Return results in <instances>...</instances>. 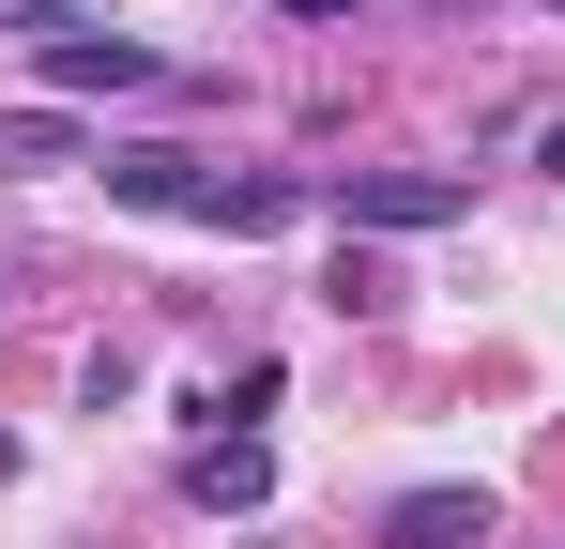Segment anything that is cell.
<instances>
[{
	"mask_svg": "<svg viewBox=\"0 0 565 549\" xmlns=\"http://www.w3.org/2000/svg\"><path fill=\"white\" fill-rule=\"evenodd\" d=\"M337 214H352V245H413V229H459L473 183H459V169H352Z\"/></svg>",
	"mask_w": 565,
	"mask_h": 549,
	"instance_id": "obj_1",
	"label": "cell"
},
{
	"mask_svg": "<svg viewBox=\"0 0 565 549\" xmlns=\"http://www.w3.org/2000/svg\"><path fill=\"white\" fill-rule=\"evenodd\" d=\"M31 77H46V107H77V92H169V62L107 15V31H62V46H31Z\"/></svg>",
	"mask_w": 565,
	"mask_h": 549,
	"instance_id": "obj_2",
	"label": "cell"
},
{
	"mask_svg": "<svg viewBox=\"0 0 565 549\" xmlns=\"http://www.w3.org/2000/svg\"><path fill=\"white\" fill-rule=\"evenodd\" d=\"M184 504H199V519H245V504H276V443H260V428H214V443L184 458Z\"/></svg>",
	"mask_w": 565,
	"mask_h": 549,
	"instance_id": "obj_3",
	"label": "cell"
},
{
	"mask_svg": "<svg viewBox=\"0 0 565 549\" xmlns=\"http://www.w3.org/2000/svg\"><path fill=\"white\" fill-rule=\"evenodd\" d=\"M489 535H504L489 488H397L382 504V549H489Z\"/></svg>",
	"mask_w": 565,
	"mask_h": 549,
	"instance_id": "obj_4",
	"label": "cell"
},
{
	"mask_svg": "<svg viewBox=\"0 0 565 549\" xmlns=\"http://www.w3.org/2000/svg\"><path fill=\"white\" fill-rule=\"evenodd\" d=\"M107 198H122V214H199V198H214V153L138 138V153H107Z\"/></svg>",
	"mask_w": 565,
	"mask_h": 549,
	"instance_id": "obj_5",
	"label": "cell"
},
{
	"mask_svg": "<svg viewBox=\"0 0 565 549\" xmlns=\"http://www.w3.org/2000/svg\"><path fill=\"white\" fill-rule=\"evenodd\" d=\"M290 214H306L290 169H214V198H199V229H230V245H276Z\"/></svg>",
	"mask_w": 565,
	"mask_h": 549,
	"instance_id": "obj_6",
	"label": "cell"
},
{
	"mask_svg": "<svg viewBox=\"0 0 565 549\" xmlns=\"http://www.w3.org/2000/svg\"><path fill=\"white\" fill-rule=\"evenodd\" d=\"M46 169H93V122L77 107H0V183H46Z\"/></svg>",
	"mask_w": 565,
	"mask_h": 549,
	"instance_id": "obj_7",
	"label": "cell"
},
{
	"mask_svg": "<svg viewBox=\"0 0 565 549\" xmlns=\"http://www.w3.org/2000/svg\"><path fill=\"white\" fill-rule=\"evenodd\" d=\"M321 305H337V321H382V305H397V274H382L367 245H337V274H321Z\"/></svg>",
	"mask_w": 565,
	"mask_h": 549,
	"instance_id": "obj_8",
	"label": "cell"
},
{
	"mask_svg": "<svg viewBox=\"0 0 565 549\" xmlns=\"http://www.w3.org/2000/svg\"><path fill=\"white\" fill-rule=\"evenodd\" d=\"M15 46H62V31H107V0H0Z\"/></svg>",
	"mask_w": 565,
	"mask_h": 549,
	"instance_id": "obj_9",
	"label": "cell"
},
{
	"mask_svg": "<svg viewBox=\"0 0 565 549\" xmlns=\"http://www.w3.org/2000/svg\"><path fill=\"white\" fill-rule=\"evenodd\" d=\"M276 15H290V31H337V15H352V0H276Z\"/></svg>",
	"mask_w": 565,
	"mask_h": 549,
	"instance_id": "obj_10",
	"label": "cell"
},
{
	"mask_svg": "<svg viewBox=\"0 0 565 549\" xmlns=\"http://www.w3.org/2000/svg\"><path fill=\"white\" fill-rule=\"evenodd\" d=\"M535 169H551V183H565V122H551V138H535Z\"/></svg>",
	"mask_w": 565,
	"mask_h": 549,
	"instance_id": "obj_11",
	"label": "cell"
}]
</instances>
